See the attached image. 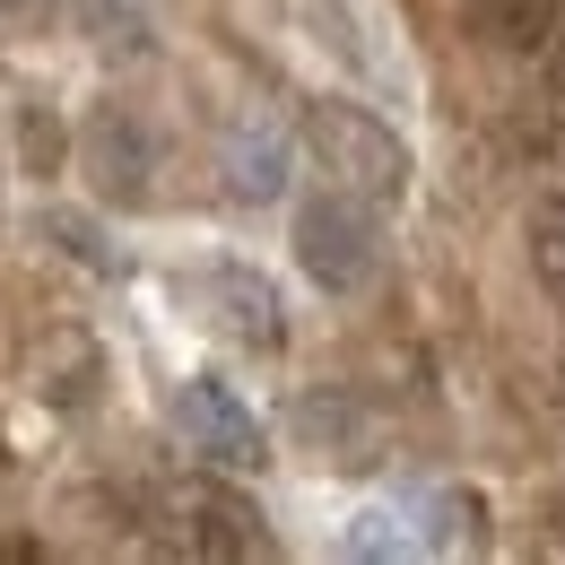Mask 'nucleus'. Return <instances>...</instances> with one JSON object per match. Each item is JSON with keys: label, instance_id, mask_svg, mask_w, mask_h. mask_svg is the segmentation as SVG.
<instances>
[{"label": "nucleus", "instance_id": "f257e3e1", "mask_svg": "<svg viewBox=\"0 0 565 565\" xmlns=\"http://www.w3.org/2000/svg\"><path fill=\"white\" fill-rule=\"evenodd\" d=\"M305 148L322 157V174L340 192H356L365 210H401L409 201V148L392 140V122H374L365 105H340V96L305 105Z\"/></svg>", "mask_w": 565, "mask_h": 565}, {"label": "nucleus", "instance_id": "f03ea898", "mask_svg": "<svg viewBox=\"0 0 565 565\" xmlns=\"http://www.w3.org/2000/svg\"><path fill=\"white\" fill-rule=\"evenodd\" d=\"M296 262L322 296H356V287L383 270V235H374V210L356 192H322L296 210Z\"/></svg>", "mask_w": 565, "mask_h": 565}, {"label": "nucleus", "instance_id": "7ed1b4c3", "mask_svg": "<svg viewBox=\"0 0 565 565\" xmlns=\"http://www.w3.org/2000/svg\"><path fill=\"white\" fill-rule=\"evenodd\" d=\"M174 426H183V444H192L210 470H262V461H270L262 418H253L217 374H192V383L174 392Z\"/></svg>", "mask_w": 565, "mask_h": 565}, {"label": "nucleus", "instance_id": "20e7f679", "mask_svg": "<svg viewBox=\"0 0 565 565\" xmlns=\"http://www.w3.org/2000/svg\"><path fill=\"white\" fill-rule=\"evenodd\" d=\"M87 183H96V201H114V210H148L157 201V140H148L140 114H122V105H105L96 122H87Z\"/></svg>", "mask_w": 565, "mask_h": 565}, {"label": "nucleus", "instance_id": "39448f33", "mask_svg": "<svg viewBox=\"0 0 565 565\" xmlns=\"http://www.w3.org/2000/svg\"><path fill=\"white\" fill-rule=\"evenodd\" d=\"M296 435H305L331 470H374L392 426H383L374 401H356V392H305V401H296Z\"/></svg>", "mask_w": 565, "mask_h": 565}, {"label": "nucleus", "instance_id": "423d86ee", "mask_svg": "<svg viewBox=\"0 0 565 565\" xmlns=\"http://www.w3.org/2000/svg\"><path fill=\"white\" fill-rule=\"evenodd\" d=\"M183 540L201 557H270V531H262V504H244L235 488H183Z\"/></svg>", "mask_w": 565, "mask_h": 565}, {"label": "nucleus", "instance_id": "0eeeda50", "mask_svg": "<svg viewBox=\"0 0 565 565\" xmlns=\"http://www.w3.org/2000/svg\"><path fill=\"white\" fill-rule=\"evenodd\" d=\"M26 374H35V401H53V409H87L96 383H105V356H96L87 331H53V340H35Z\"/></svg>", "mask_w": 565, "mask_h": 565}, {"label": "nucleus", "instance_id": "6e6552de", "mask_svg": "<svg viewBox=\"0 0 565 565\" xmlns=\"http://www.w3.org/2000/svg\"><path fill=\"white\" fill-rule=\"evenodd\" d=\"M210 296H217V322H226L244 349H279V340H287L279 296H270V279H262V270H244V262H217V270H210Z\"/></svg>", "mask_w": 565, "mask_h": 565}, {"label": "nucleus", "instance_id": "1a4fd4ad", "mask_svg": "<svg viewBox=\"0 0 565 565\" xmlns=\"http://www.w3.org/2000/svg\"><path fill=\"white\" fill-rule=\"evenodd\" d=\"M470 26L504 53H540L565 26V0H470Z\"/></svg>", "mask_w": 565, "mask_h": 565}, {"label": "nucleus", "instance_id": "9d476101", "mask_svg": "<svg viewBox=\"0 0 565 565\" xmlns=\"http://www.w3.org/2000/svg\"><path fill=\"white\" fill-rule=\"evenodd\" d=\"M287 192V148H279V131H235L226 140V201H279Z\"/></svg>", "mask_w": 565, "mask_h": 565}, {"label": "nucleus", "instance_id": "9b49d317", "mask_svg": "<svg viewBox=\"0 0 565 565\" xmlns=\"http://www.w3.org/2000/svg\"><path fill=\"white\" fill-rule=\"evenodd\" d=\"M531 270H540V287L565 305V201L531 217Z\"/></svg>", "mask_w": 565, "mask_h": 565}, {"label": "nucleus", "instance_id": "f8f14e48", "mask_svg": "<svg viewBox=\"0 0 565 565\" xmlns=\"http://www.w3.org/2000/svg\"><path fill=\"white\" fill-rule=\"evenodd\" d=\"M78 26H87L96 44H122V53H140V44H148V26H140L131 0H78Z\"/></svg>", "mask_w": 565, "mask_h": 565}, {"label": "nucleus", "instance_id": "ddd939ff", "mask_svg": "<svg viewBox=\"0 0 565 565\" xmlns=\"http://www.w3.org/2000/svg\"><path fill=\"white\" fill-rule=\"evenodd\" d=\"M18 157H26V174H53V166H62V122H53L44 105L18 114Z\"/></svg>", "mask_w": 565, "mask_h": 565}, {"label": "nucleus", "instance_id": "4468645a", "mask_svg": "<svg viewBox=\"0 0 565 565\" xmlns=\"http://www.w3.org/2000/svg\"><path fill=\"white\" fill-rule=\"evenodd\" d=\"M44 226H53L62 244H71V253L87 262V270H105V244H87V226H78V217H44Z\"/></svg>", "mask_w": 565, "mask_h": 565}, {"label": "nucleus", "instance_id": "2eb2a0df", "mask_svg": "<svg viewBox=\"0 0 565 565\" xmlns=\"http://www.w3.org/2000/svg\"><path fill=\"white\" fill-rule=\"evenodd\" d=\"M26 9H35V0H0V18H26Z\"/></svg>", "mask_w": 565, "mask_h": 565}, {"label": "nucleus", "instance_id": "dca6fc26", "mask_svg": "<svg viewBox=\"0 0 565 565\" xmlns=\"http://www.w3.org/2000/svg\"><path fill=\"white\" fill-rule=\"evenodd\" d=\"M557 96H565V62H557Z\"/></svg>", "mask_w": 565, "mask_h": 565}, {"label": "nucleus", "instance_id": "f3484780", "mask_svg": "<svg viewBox=\"0 0 565 565\" xmlns=\"http://www.w3.org/2000/svg\"><path fill=\"white\" fill-rule=\"evenodd\" d=\"M0 461H9V452H0Z\"/></svg>", "mask_w": 565, "mask_h": 565}]
</instances>
